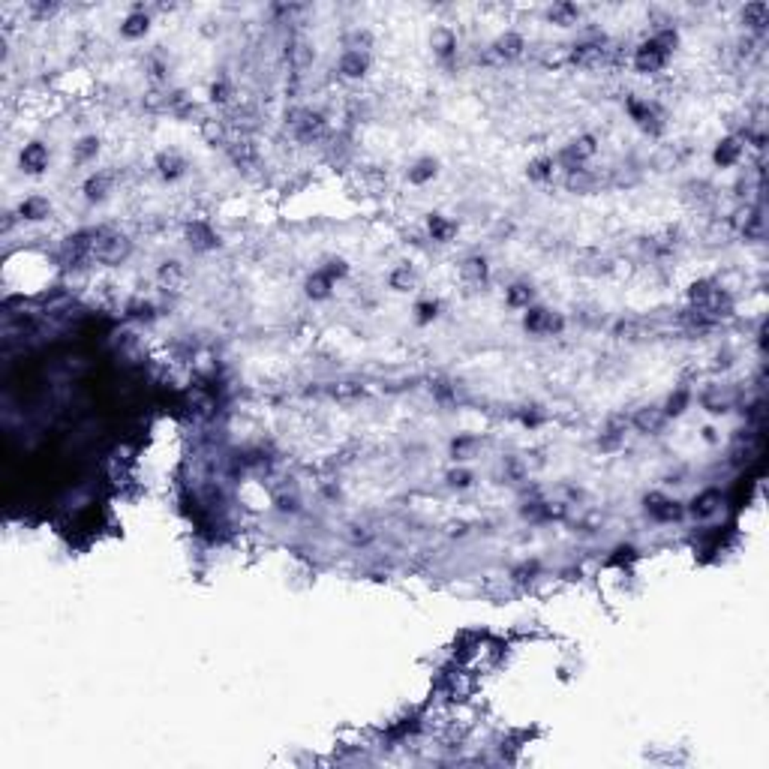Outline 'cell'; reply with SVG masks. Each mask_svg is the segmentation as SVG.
<instances>
[{
  "label": "cell",
  "instance_id": "6da1fadb",
  "mask_svg": "<svg viewBox=\"0 0 769 769\" xmlns=\"http://www.w3.org/2000/svg\"><path fill=\"white\" fill-rule=\"evenodd\" d=\"M127 255H129V241L120 231H112V229L94 231V253H90V259H96L103 264H118Z\"/></svg>",
  "mask_w": 769,
  "mask_h": 769
},
{
  "label": "cell",
  "instance_id": "7a4b0ae2",
  "mask_svg": "<svg viewBox=\"0 0 769 769\" xmlns=\"http://www.w3.org/2000/svg\"><path fill=\"white\" fill-rule=\"evenodd\" d=\"M667 57H671V52H664L655 39H646V43L634 52V66H638V72H658L661 66L667 63Z\"/></svg>",
  "mask_w": 769,
  "mask_h": 769
},
{
  "label": "cell",
  "instance_id": "3957f363",
  "mask_svg": "<svg viewBox=\"0 0 769 769\" xmlns=\"http://www.w3.org/2000/svg\"><path fill=\"white\" fill-rule=\"evenodd\" d=\"M292 129L301 142H313V138H319L325 132V118L316 112H297L292 120Z\"/></svg>",
  "mask_w": 769,
  "mask_h": 769
},
{
  "label": "cell",
  "instance_id": "277c9868",
  "mask_svg": "<svg viewBox=\"0 0 769 769\" xmlns=\"http://www.w3.org/2000/svg\"><path fill=\"white\" fill-rule=\"evenodd\" d=\"M523 325H526V330H532V334H553V330H562V319L553 316L550 310L532 307L523 316Z\"/></svg>",
  "mask_w": 769,
  "mask_h": 769
},
{
  "label": "cell",
  "instance_id": "5b68a950",
  "mask_svg": "<svg viewBox=\"0 0 769 769\" xmlns=\"http://www.w3.org/2000/svg\"><path fill=\"white\" fill-rule=\"evenodd\" d=\"M48 165V147L43 142H30L24 145L21 151V169L30 171V175H39V171H45Z\"/></svg>",
  "mask_w": 769,
  "mask_h": 769
},
{
  "label": "cell",
  "instance_id": "8992f818",
  "mask_svg": "<svg viewBox=\"0 0 769 769\" xmlns=\"http://www.w3.org/2000/svg\"><path fill=\"white\" fill-rule=\"evenodd\" d=\"M646 511L655 520H661V523L680 520V514H682L680 502H671V499H664V496H646Z\"/></svg>",
  "mask_w": 769,
  "mask_h": 769
},
{
  "label": "cell",
  "instance_id": "52a82bcc",
  "mask_svg": "<svg viewBox=\"0 0 769 769\" xmlns=\"http://www.w3.org/2000/svg\"><path fill=\"white\" fill-rule=\"evenodd\" d=\"M523 48H526V43H523L520 33H505V36H499L493 43V54L499 57V61H514V57L523 54Z\"/></svg>",
  "mask_w": 769,
  "mask_h": 769
},
{
  "label": "cell",
  "instance_id": "ba28073f",
  "mask_svg": "<svg viewBox=\"0 0 769 769\" xmlns=\"http://www.w3.org/2000/svg\"><path fill=\"white\" fill-rule=\"evenodd\" d=\"M156 171H160L165 180H175L187 171V160L175 151H162L160 156H156Z\"/></svg>",
  "mask_w": 769,
  "mask_h": 769
},
{
  "label": "cell",
  "instance_id": "9c48e42d",
  "mask_svg": "<svg viewBox=\"0 0 769 769\" xmlns=\"http://www.w3.org/2000/svg\"><path fill=\"white\" fill-rule=\"evenodd\" d=\"M367 66H370L367 52H349V48H346L343 57H340V72L346 78H361L364 72H367Z\"/></svg>",
  "mask_w": 769,
  "mask_h": 769
},
{
  "label": "cell",
  "instance_id": "30bf717a",
  "mask_svg": "<svg viewBox=\"0 0 769 769\" xmlns=\"http://www.w3.org/2000/svg\"><path fill=\"white\" fill-rule=\"evenodd\" d=\"M187 238L196 250H213V246H217V235L211 231L208 222H193V226L187 229Z\"/></svg>",
  "mask_w": 769,
  "mask_h": 769
},
{
  "label": "cell",
  "instance_id": "8fae6325",
  "mask_svg": "<svg viewBox=\"0 0 769 769\" xmlns=\"http://www.w3.org/2000/svg\"><path fill=\"white\" fill-rule=\"evenodd\" d=\"M664 418H667V415H664L661 409H652V406H649V409H640L638 415H634V427H638L640 433H658V430L664 427Z\"/></svg>",
  "mask_w": 769,
  "mask_h": 769
},
{
  "label": "cell",
  "instance_id": "7c38bea8",
  "mask_svg": "<svg viewBox=\"0 0 769 769\" xmlns=\"http://www.w3.org/2000/svg\"><path fill=\"white\" fill-rule=\"evenodd\" d=\"M718 505H721V493H718V490H706V493L694 496L691 514H694V517H709V514H715Z\"/></svg>",
  "mask_w": 769,
  "mask_h": 769
},
{
  "label": "cell",
  "instance_id": "4fadbf2b",
  "mask_svg": "<svg viewBox=\"0 0 769 769\" xmlns=\"http://www.w3.org/2000/svg\"><path fill=\"white\" fill-rule=\"evenodd\" d=\"M48 211H52V204H48V198H43V196H30V198H24L21 202V208H19V213L24 220H45L48 217Z\"/></svg>",
  "mask_w": 769,
  "mask_h": 769
},
{
  "label": "cell",
  "instance_id": "5bb4252c",
  "mask_svg": "<svg viewBox=\"0 0 769 769\" xmlns=\"http://www.w3.org/2000/svg\"><path fill=\"white\" fill-rule=\"evenodd\" d=\"M742 21L748 24V28L755 30H763L769 24V6L763 3V0H757V3H746V10H742Z\"/></svg>",
  "mask_w": 769,
  "mask_h": 769
},
{
  "label": "cell",
  "instance_id": "9a60e30c",
  "mask_svg": "<svg viewBox=\"0 0 769 769\" xmlns=\"http://www.w3.org/2000/svg\"><path fill=\"white\" fill-rule=\"evenodd\" d=\"M460 274H463V280H466V283L481 286L484 280H487V262L481 259V255H472V259H466V262L460 264Z\"/></svg>",
  "mask_w": 769,
  "mask_h": 769
},
{
  "label": "cell",
  "instance_id": "2e32d148",
  "mask_svg": "<svg viewBox=\"0 0 769 769\" xmlns=\"http://www.w3.org/2000/svg\"><path fill=\"white\" fill-rule=\"evenodd\" d=\"M739 156H742V142H739V138H724V142L715 147V162L724 165V169L737 162Z\"/></svg>",
  "mask_w": 769,
  "mask_h": 769
},
{
  "label": "cell",
  "instance_id": "e0dca14e",
  "mask_svg": "<svg viewBox=\"0 0 769 769\" xmlns=\"http://www.w3.org/2000/svg\"><path fill=\"white\" fill-rule=\"evenodd\" d=\"M109 187H112L109 171H96V175H90L85 180V196L90 198V202H96V198H103L105 193H109Z\"/></svg>",
  "mask_w": 769,
  "mask_h": 769
},
{
  "label": "cell",
  "instance_id": "ac0fdd59",
  "mask_svg": "<svg viewBox=\"0 0 769 769\" xmlns=\"http://www.w3.org/2000/svg\"><path fill=\"white\" fill-rule=\"evenodd\" d=\"M147 28H151L147 15L145 12H132V15H127V21L120 24V33L127 39H138V36H145V33H147Z\"/></svg>",
  "mask_w": 769,
  "mask_h": 769
},
{
  "label": "cell",
  "instance_id": "d6986e66",
  "mask_svg": "<svg viewBox=\"0 0 769 769\" xmlns=\"http://www.w3.org/2000/svg\"><path fill=\"white\" fill-rule=\"evenodd\" d=\"M427 229H430V235H433V241H451L454 238V231H457V222H451V220H445V217H439V213H433V217H430V222H427Z\"/></svg>",
  "mask_w": 769,
  "mask_h": 769
},
{
  "label": "cell",
  "instance_id": "ffe728a7",
  "mask_svg": "<svg viewBox=\"0 0 769 769\" xmlns=\"http://www.w3.org/2000/svg\"><path fill=\"white\" fill-rule=\"evenodd\" d=\"M330 286H334V280L325 277L319 271V274H313L307 280V286H304V288H307V295L313 297V301H325V297H330Z\"/></svg>",
  "mask_w": 769,
  "mask_h": 769
},
{
  "label": "cell",
  "instance_id": "44dd1931",
  "mask_svg": "<svg viewBox=\"0 0 769 769\" xmlns=\"http://www.w3.org/2000/svg\"><path fill=\"white\" fill-rule=\"evenodd\" d=\"M433 48L439 57H451L454 52H457V36L448 30V28H439L433 33Z\"/></svg>",
  "mask_w": 769,
  "mask_h": 769
},
{
  "label": "cell",
  "instance_id": "7402d4cb",
  "mask_svg": "<svg viewBox=\"0 0 769 769\" xmlns=\"http://www.w3.org/2000/svg\"><path fill=\"white\" fill-rule=\"evenodd\" d=\"M433 178H436V160H430V156L418 160L409 169V180H412V184H427V180H433Z\"/></svg>",
  "mask_w": 769,
  "mask_h": 769
},
{
  "label": "cell",
  "instance_id": "603a6c76",
  "mask_svg": "<svg viewBox=\"0 0 769 769\" xmlns=\"http://www.w3.org/2000/svg\"><path fill=\"white\" fill-rule=\"evenodd\" d=\"M505 301H508V307H517V310H529V304H532V288H529L526 283H514L505 292Z\"/></svg>",
  "mask_w": 769,
  "mask_h": 769
},
{
  "label": "cell",
  "instance_id": "cb8c5ba5",
  "mask_svg": "<svg viewBox=\"0 0 769 769\" xmlns=\"http://www.w3.org/2000/svg\"><path fill=\"white\" fill-rule=\"evenodd\" d=\"M388 283H391V288H397V292H409V288L415 286V271H412L409 264H400Z\"/></svg>",
  "mask_w": 769,
  "mask_h": 769
},
{
  "label": "cell",
  "instance_id": "d4e9b609",
  "mask_svg": "<svg viewBox=\"0 0 769 769\" xmlns=\"http://www.w3.org/2000/svg\"><path fill=\"white\" fill-rule=\"evenodd\" d=\"M550 21H553V24H562V28L574 24V21H577V6H574V3H556V6H550Z\"/></svg>",
  "mask_w": 769,
  "mask_h": 769
},
{
  "label": "cell",
  "instance_id": "484cf974",
  "mask_svg": "<svg viewBox=\"0 0 769 769\" xmlns=\"http://www.w3.org/2000/svg\"><path fill=\"white\" fill-rule=\"evenodd\" d=\"M568 151H571L577 160H589V156H595V151H598V145H595V136H580V138H574L571 145H568Z\"/></svg>",
  "mask_w": 769,
  "mask_h": 769
},
{
  "label": "cell",
  "instance_id": "4316f807",
  "mask_svg": "<svg viewBox=\"0 0 769 769\" xmlns=\"http://www.w3.org/2000/svg\"><path fill=\"white\" fill-rule=\"evenodd\" d=\"M553 169H556V162H553L550 156H541V160H535L532 165H529V178L532 180H550Z\"/></svg>",
  "mask_w": 769,
  "mask_h": 769
},
{
  "label": "cell",
  "instance_id": "83f0119b",
  "mask_svg": "<svg viewBox=\"0 0 769 769\" xmlns=\"http://www.w3.org/2000/svg\"><path fill=\"white\" fill-rule=\"evenodd\" d=\"M160 280L165 286H178L180 280H184V268H180V262H165L160 268Z\"/></svg>",
  "mask_w": 769,
  "mask_h": 769
},
{
  "label": "cell",
  "instance_id": "f1b7e54d",
  "mask_svg": "<svg viewBox=\"0 0 769 769\" xmlns=\"http://www.w3.org/2000/svg\"><path fill=\"white\" fill-rule=\"evenodd\" d=\"M436 313H439V304H430V301H424V304H418V322L421 325H427V322H433L436 319Z\"/></svg>",
  "mask_w": 769,
  "mask_h": 769
},
{
  "label": "cell",
  "instance_id": "f546056e",
  "mask_svg": "<svg viewBox=\"0 0 769 769\" xmlns=\"http://www.w3.org/2000/svg\"><path fill=\"white\" fill-rule=\"evenodd\" d=\"M211 99H213V103H229V99H231V85H229V81H217V85L211 87Z\"/></svg>",
  "mask_w": 769,
  "mask_h": 769
},
{
  "label": "cell",
  "instance_id": "4dcf8cb0",
  "mask_svg": "<svg viewBox=\"0 0 769 769\" xmlns=\"http://www.w3.org/2000/svg\"><path fill=\"white\" fill-rule=\"evenodd\" d=\"M96 147H99L96 138H85V142H78V147H76V160H87V156H94Z\"/></svg>",
  "mask_w": 769,
  "mask_h": 769
},
{
  "label": "cell",
  "instance_id": "1f68e13d",
  "mask_svg": "<svg viewBox=\"0 0 769 769\" xmlns=\"http://www.w3.org/2000/svg\"><path fill=\"white\" fill-rule=\"evenodd\" d=\"M685 400H688V394H685V391H680L676 397H671V400H667V409H664V415H680V412H682V406H685Z\"/></svg>",
  "mask_w": 769,
  "mask_h": 769
},
{
  "label": "cell",
  "instance_id": "d6a6232c",
  "mask_svg": "<svg viewBox=\"0 0 769 769\" xmlns=\"http://www.w3.org/2000/svg\"><path fill=\"white\" fill-rule=\"evenodd\" d=\"M346 271H349V268H346V262H343V259H330V262H328V268L322 271V274L334 280V277H346Z\"/></svg>",
  "mask_w": 769,
  "mask_h": 769
},
{
  "label": "cell",
  "instance_id": "836d02e7",
  "mask_svg": "<svg viewBox=\"0 0 769 769\" xmlns=\"http://www.w3.org/2000/svg\"><path fill=\"white\" fill-rule=\"evenodd\" d=\"M355 394H361V385H355V382H340L334 388V397H340V400H349Z\"/></svg>",
  "mask_w": 769,
  "mask_h": 769
},
{
  "label": "cell",
  "instance_id": "e575fe53",
  "mask_svg": "<svg viewBox=\"0 0 769 769\" xmlns=\"http://www.w3.org/2000/svg\"><path fill=\"white\" fill-rule=\"evenodd\" d=\"M448 481H451L454 487H469V481H472V475H469V472H463V469H460V472H451V475H448Z\"/></svg>",
  "mask_w": 769,
  "mask_h": 769
}]
</instances>
